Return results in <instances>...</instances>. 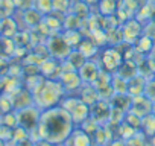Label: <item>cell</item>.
<instances>
[{"label": "cell", "mask_w": 155, "mask_h": 146, "mask_svg": "<svg viewBox=\"0 0 155 146\" xmlns=\"http://www.w3.org/2000/svg\"><path fill=\"white\" fill-rule=\"evenodd\" d=\"M74 126L76 125L71 116L68 114V111L64 110L61 105H58V107L41 111L37 131L41 138L59 146L68 138Z\"/></svg>", "instance_id": "1"}, {"label": "cell", "mask_w": 155, "mask_h": 146, "mask_svg": "<svg viewBox=\"0 0 155 146\" xmlns=\"http://www.w3.org/2000/svg\"><path fill=\"white\" fill-rule=\"evenodd\" d=\"M65 96V91L61 85L59 81L56 79H43L34 90H32V98H34V105L40 108L41 111L58 107Z\"/></svg>", "instance_id": "2"}, {"label": "cell", "mask_w": 155, "mask_h": 146, "mask_svg": "<svg viewBox=\"0 0 155 146\" xmlns=\"http://www.w3.org/2000/svg\"><path fill=\"white\" fill-rule=\"evenodd\" d=\"M59 105L68 111L76 126H79L84 120L90 117V107L84 104L78 96H64Z\"/></svg>", "instance_id": "3"}, {"label": "cell", "mask_w": 155, "mask_h": 146, "mask_svg": "<svg viewBox=\"0 0 155 146\" xmlns=\"http://www.w3.org/2000/svg\"><path fill=\"white\" fill-rule=\"evenodd\" d=\"M123 61H125V56L122 55V52L117 46H110L101 52V58H99L101 68L108 73L114 75L119 70V67L123 64Z\"/></svg>", "instance_id": "4"}, {"label": "cell", "mask_w": 155, "mask_h": 146, "mask_svg": "<svg viewBox=\"0 0 155 146\" xmlns=\"http://www.w3.org/2000/svg\"><path fill=\"white\" fill-rule=\"evenodd\" d=\"M40 117H41V110L37 108L35 105H31V107L17 110V120H18V125L23 126L25 129H28L29 132L38 128Z\"/></svg>", "instance_id": "5"}, {"label": "cell", "mask_w": 155, "mask_h": 146, "mask_svg": "<svg viewBox=\"0 0 155 146\" xmlns=\"http://www.w3.org/2000/svg\"><path fill=\"white\" fill-rule=\"evenodd\" d=\"M71 50L73 49L68 46V43L65 41V38L62 35H52V37H49V40H47V52L55 59L64 61Z\"/></svg>", "instance_id": "6"}, {"label": "cell", "mask_w": 155, "mask_h": 146, "mask_svg": "<svg viewBox=\"0 0 155 146\" xmlns=\"http://www.w3.org/2000/svg\"><path fill=\"white\" fill-rule=\"evenodd\" d=\"M122 35H123V41L128 44H134L141 35H143V25L141 22H138V18H129L126 20L122 26Z\"/></svg>", "instance_id": "7"}, {"label": "cell", "mask_w": 155, "mask_h": 146, "mask_svg": "<svg viewBox=\"0 0 155 146\" xmlns=\"http://www.w3.org/2000/svg\"><path fill=\"white\" fill-rule=\"evenodd\" d=\"M111 104L110 101L105 99H99L94 105L90 107V117L94 119L99 125H108L110 120V114H111Z\"/></svg>", "instance_id": "8"}, {"label": "cell", "mask_w": 155, "mask_h": 146, "mask_svg": "<svg viewBox=\"0 0 155 146\" xmlns=\"http://www.w3.org/2000/svg\"><path fill=\"white\" fill-rule=\"evenodd\" d=\"M101 64L93 61V59H87L84 62V65L78 70V73H79V76L82 79L84 84H93L94 79L99 76V73H101Z\"/></svg>", "instance_id": "9"}, {"label": "cell", "mask_w": 155, "mask_h": 146, "mask_svg": "<svg viewBox=\"0 0 155 146\" xmlns=\"http://www.w3.org/2000/svg\"><path fill=\"white\" fill-rule=\"evenodd\" d=\"M62 146H93V140L91 135L87 134L82 128L74 126V129L71 131L68 138L62 143Z\"/></svg>", "instance_id": "10"}, {"label": "cell", "mask_w": 155, "mask_h": 146, "mask_svg": "<svg viewBox=\"0 0 155 146\" xmlns=\"http://www.w3.org/2000/svg\"><path fill=\"white\" fill-rule=\"evenodd\" d=\"M129 111L134 113L138 117H144V116L152 113V101L149 98H146L144 95L132 96V102H131Z\"/></svg>", "instance_id": "11"}, {"label": "cell", "mask_w": 155, "mask_h": 146, "mask_svg": "<svg viewBox=\"0 0 155 146\" xmlns=\"http://www.w3.org/2000/svg\"><path fill=\"white\" fill-rule=\"evenodd\" d=\"M78 91H79L78 98H79L84 104H87L88 107L94 105L101 99V96H99V93H97V90L94 88L93 84H82V87L78 90Z\"/></svg>", "instance_id": "12"}, {"label": "cell", "mask_w": 155, "mask_h": 146, "mask_svg": "<svg viewBox=\"0 0 155 146\" xmlns=\"http://www.w3.org/2000/svg\"><path fill=\"white\" fill-rule=\"evenodd\" d=\"M146 82H147V79H146L144 76H141L140 73H138V75H135L134 78H131V79L128 81V95H129V96L144 95Z\"/></svg>", "instance_id": "13"}, {"label": "cell", "mask_w": 155, "mask_h": 146, "mask_svg": "<svg viewBox=\"0 0 155 146\" xmlns=\"http://www.w3.org/2000/svg\"><path fill=\"white\" fill-rule=\"evenodd\" d=\"M131 102H132V96H129L128 93H114V96L110 99L111 107L119 108V110H122V111H125V113L129 111Z\"/></svg>", "instance_id": "14"}, {"label": "cell", "mask_w": 155, "mask_h": 146, "mask_svg": "<svg viewBox=\"0 0 155 146\" xmlns=\"http://www.w3.org/2000/svg\"><path fill=\"white\" fill-rule=\"evenodd\" d=\"M78 50H79L87 59H91L93 56H96L99 53V46L91 38H84L79 43V46H78Z\"/></svg>", "instance_id": "15"}, {"label": "cell", "mask_w": 155, "mask_h": 146, "mask_svg": "<svg viewBox=\"0 0 155 146\" xmlns=\"http://www.w3.org/2000/svg\"><path fill=\"white\" fill-rule=\"evenodd\" d=\"M134 47H135V50H137L140 55H149V53L152 52V49L155 47V41H153V38H150L149 35L143 34V35L134 43Z\"/></svg>", "instance_id": "16"}, {"label": "cell", "mask_w": 155, "mask_h": 146, "mask_svg": "<svg viewBox=\"0 0 155 146\" xmlns=\"http://www.w3.org/2000/svg\"><path fill=\"white\" fill-rule=\"evenodd\" d=\"M43 17H44V15L40 14L35 8H31V9L23 11V20H25V23H26L28 26H31V28H35V26L41 25Z\"/></svg>", "instance_id": "17"}, {"label": "cell", "mask_w": 155, "mask_h": 146, "mask_svg": "<svg viewBox=\"0 0 155 146\" xmlns=\"http://www.w3.org/2000/svg\"><path fill=\"white\" fill-rule=\"evenodd\" d=\"M140 132H143L147 138L152 137L155 134V114H147L144 117H141V126H140Z\"/></svg>", "instance_id": "18"}, {"label": "cell", "mask_w": 155, "mask_h": 146, "mask_svg": "<svg viewBox=\"0 0 155 146\" xmlns=\"http://www.w3.org/2000/svg\"><path fill=\"white\" fill-rule=\"evenodd\" d=\"M17 32V23L11 17H5L0 22V35L2 37H14Z\"/></svg>", "instance_id": "19"}, {"label": "cell", "mask_w": 155, "mask_h": 146, "mask_svg": "<svg viewBox=\"0 0 155 146\" xmlns=\"http://www.w3.org/2000/svg\"><path fill=\"white\" fill-rule=\"evenodd\" d=\"M64 61H65V62H68V64H70V65H71L74 70H79V68L84 65V62L87 61V58H85V56H84L79 50H78V49H73V50L68 53V56H67Z\"/></svg>", "instance_id": "20"}, {"label": "cell", "mask_w": 155, "mask_h": 146, "mask_svg": "<svg viewBox=\"0 0 155 146\" xmlns=\"http://www.w3.org/2000/svg\"><path fill=\"white\" fill-rule=\"evenodd\" d=\"M119 2L120 0H101L97 8H99V12L105 17L108 15H113L114 12H117V8H119Z\"/></svg>", "instance_id": "21"}, {"label": "cell", "mask_w": 155, "mask_h": 146, "mask_svg": "<svg viewBox=\"0 0 155 146\" xmlns=\"http://www.w3.org/2000/svg\"><path fill=\"white\" fill-rule=\"evenodd\" d=\"M34 8L43 14V15H49L53 12V3H52V0H35L34 2Z\"/></svg>", "instance_id": "22"}, {"label": "cell", "mask_w": 155, "mask_h": 146, "mask_svg": "<svg viewBox=\"0 0 155 146\" xmlns=\"http://www.w3.org/2000/svg\"><path fill=\"white\" fill-rule=\"evenodd\" d=\"M71 2L73 0H52L53 3V12H61V14H68L71 9Z\"/></svg>", "instance_id": "23"}, {"label": "cell", "mask_w": 155, "mask_h": 146, "mask_svg": "<svg viewBox=\"0 0 155 146\" xmlns=\"http://www.w3.org/2000/svg\"><path fill=\"white\" fill-rule=\"evenodd\" d=\"M123 122H125V123H128L129 126H132L134 129L140 131V126H141V117L135 116L134 113L128 111V113L125 114V120H123Z\"/></svg>", "instance_id": "24"}, {"label": "cell", "mask_w": 155, "mask_h": 146, "mask_svg": "<svg viewBox=\"0 0 155 146\" xmlns=\"http://www.w3.org/2000/svg\"><path fill=\"white\" fill-rule=\"evenodd\" d=\"M99 126H101V125H99L94 119H91V117H88L87 120H84V122L79 125V128H82V129H84L87 134H90V135H91V134H93V132L99 128Z\"/></svg>", "instance_id": "25"}, {"label": "cell", "mask_w": 155, "mask_h": 146, "mask_svg": "<svg viewBox=\"0 0 155 146\" xmlns=\"http://www.w3.org/2000/svg\"><path fill=\"white\" fill-rule=\"evenodd\" d=\"M144 96L149 98L152 102L155 101V76L150 78V79H147V82H146V88H144Z\"/></svg>", "instance_id": "26"}, {"label": "cell", "mask_w": 155, "mask_h": 146, "mask_svg": "<svg viewBox=\"0 0 155 146\" xmlns=\"http://www.w3.org/2000/svg\"><path fill=\"white\" fill-rule=\"evenodd\" d=\"M34 2H35V0H14V5H15L17 9L26 11V9L34 8Z\"/></svg>", "instance_id": "27"}, {"label": "cell", "mask_w": 155, "mask_h": 146, "mask_svg": "<svg viewBox=\"0 0 155 146\" xmlns=\"http://www.w3.org/2000/svg\"><path fill=\"white\" fill-rule=\"evenodd\" d=\"M34 146H56V144H53V143H50V141H47L44 138H40V140L34 141Z\"/></svg>", "instance_id": "28"}, {"label": "cell", "mask_w": 155, "mask_h": 146, "mask_svg": "<svg viewBox=\"0 0 155 146\" xmlns=\"http://www.w3.org/2000/svg\"><path fill=\"white\" fill-rule=\"evenodd\" d=\"M15 146H34V140H31V137H29V138H26V140L17 143Z\"/></svg>", "instance_id": "29"}, {"label": "cell", "mask_w": 155, "mask_h": 146, "mask_svg": "<svg viewBox=\"0 0 155 146\" xmlns=\"http://www.w3.org/2000/svg\"><path fill=\"white\" fill-rule=\"evenodd\" d=\"M82 2H84V3H87L88 6H97L101 0H82Z\"/></svg>", "instance_id": "30"}, {"label": "cell", "mask_w": 155, "mask_h": 146, "mask_svg": "<svg viewBox=\"0 0 155 146\" xmlns=\"http://www.w3.org/2000/svg\"><path fill=\"white\" fill-rule=\"evenodd\" d=\"M149 146H155V134L152 137H149Z\"/></svg>", "instance_id": "31"}, {"label": "cell", "mask_w": 155, "mask_h": 146, "mask_svg": "<svg viewBox=\"0 0 155 146\" xmlns=\"http://www.w3.org/2000/svg\"><path fill=\"white\" fill-rule=\"evenodd\" d=\"M152 114H155V101L152 102Z\"/></svg>", "instance_id": "32"}, {"label": "cell", "mask_w": 155, "mask_h": 146, "mask_svg": "<svg viewBox=\"0 0 155 146\" xmlns=\"http://www.w3.org/2000/svg\"><path fill=\"white\" fill-rule=\"evenodd\" d=\"M93 146H97V144H93Z\"/></svg>", "instance_id": "33"}, {"label": "cell", "mask_w": 155, "mask_h": 146, "mask_svg": "<svg viewBox=\"0 0 155 146\" xmlns=\"http://www.w3.org/2000/svg\"><path fill=\"white\" fill-rule=\"evenodd\" d=\"M59 146H62V144H59Z\"/></svg>", "instance_id": "34"}]
</instances>
